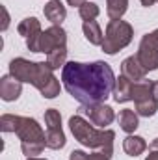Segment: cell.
I'll use <instances>...</instances> for the list:
<instances>
[{"label":"cell","mask_w":158,"mask_h":160,"mask_svg":"<svg viewBox=\"0 0 158 160\" xmlns=\"http://www.w3.org/2000/svg\"><path fill=\"white\" fill-rule=\"evenodd\" d=\"M62 82L67 93L82 104L104 102L116 86V75L106 62H67L62 69Z\"/></svg>","instance_id":"1"},{"label":"cell","mask_w":158,"mask_h":160,"mask_svg":"<svg viewBox=\"0 0 158 160\" xmlns=\"http://www.w3.org/2000/svg\"><path fill=\"white\" fill-rule=\"evenodd\" d=\"M9 75L37 88L45 99H54L60 95V80L54 77V69L47 62H30L26 58H15L9 62Z\"/></svg>","instance_id":"2"},{"label":"cell","mask_w":158,"mask_h":160,"mask_svg":"<svg viewBox=\"0 0 158 160\" xmlns=\"http://www.w3.org/2000/svg\"><path fill=\"white\" fill-rule=\"evenodd\" d=\"M69 128L73 132V136L78 140L84 147L89 149H102L108 153H114V140H116V132L102 128L97 130L95 127L89 125V121H86L80 114L73 116L69 119Z\"/></svg>","instance_id":"3"},{"label":"cell","mask_w":158,"mask_h":160,"mask_svg":"<svg viewBox=\"0 0 158 160\" xmlns=\"http://www.w3.org/2000/svg\"><path fill=\"white\" fill-rule=\"evenodd\" d=\"M134 38V30L128 22L116 19L110 21L104 32V41H102V50L106 54H117L119 50H123Z\"/></svg>","instance_id":"4"},{"label":"cell","mask_w":158,"mask_h":160,"mask_svg":"<svg viewBox=\"0 0 158 160\" xmlns=\"http://www.w3.org/2000/svg\"><path fill=\"white\" fill-rule=\"evenodd\" d=\"M78 114H84L89 123H93L99 128H106L108 125H112V121L116 119L114 108L104 104V102H95V104H82L78 108Z\"/></svg>","instance_id":"5"},{"label":"cell","mask_w":158,"mask_h":160,"mask_svg":"<svg viewBox=\"0 0 158 160\" xmlns=\"http://www.w3.org/2000/svg\"><path fill=\"white\" fill-rule=\"evenodd\" d=\"M136 56H138L140 63L147 69V73L158 69V43L153 34H145L141 38Z\"/></svg>","instance_id":"6"},{"label":"cell","mask_w":158,"mask_h":160,"mask_svg":"<svg viewBox=\"0 0 158 160\" xmlns=\"http://www.w3.org/2000/svg\"><path fill=\"white\" fill-rule=\"evenodd\" d=\"M17 32L24 38L28 50L39 52V38L43 34V30H41V22L36 17H26L24 21H21L19 26H17Z\"/></svg>","instance_id":"7"},{"label":"cell","mask_w":158,"mask_h":160,"mask_svg":"<svg viewBox=\"0 0 158 160\" xmlns=\"http://www.w3.org/2000/svg\"><path fill=\"white\" fill-rule=\"evenodd\" d=\"M58 47H67V32L62 26H50L47 28L39 38V52H52Z\"/></svg>","instance_id":"8"},{"label":"cell","mask_w":158,"mask_h":160,"mask_svg":"<svg viewBox=\"0 0 158 160\" xmlns=\"http://www.w3.org/2000/svg\"><path fill=\"white\" fill-rule=\"evenodd\" d=\"M15 134L19 136L21 143L22 142H45V130L41 128V125L32 118H19L17 123V130Z\"/></svg>","instance_id":"9"},{"label":"cell","mask_w":158,"mask_h":160,"mask_svg":"<svg viewBox=\"0 0 158 160\" xmlns=\"http://www.w3.org/2000/svg\"><path fill=\"white\" fill-rule=\"evenodd\" d=\"M22 93V82L15 78L13 75H6L0 78V97L7 102L17 101Z\"/></svg>","instance_id":"10"},{"label":"cell","mask_w":158,"mask_h":160,"mask_svg":"<svg viewBox=\"0 0 158 160\" xmlns=\"http://www.w3.org/2000/svg\"><path fill=\"white\" fill-rule=\"evenodd\" d=\"M121 75L126 77L128 80H132V82H140V80L145 78L147 69L140 63L138 56H128V58L123 60V63H121Z\"/></svg>","instance_id":"11"},{"label":"cell","mask_w":158,"mask_h":160,"mask_svg":"<svg viewBox=\"0 0 158 160\" xmlns=\"http://www.w3.org/2000/svg\"><path fill=\"white\" fill-rule=\"evenodd\" d=\"M43 13H45V17H47L54 26H62V22H63L65 17H67V9H65V6H63L60 0H50L48 4H45Z\"/></svg>","instance_id":"12"},{"label":"cell","mask_w":158,"mask_h":160,"mask_svg":"<svg viewBox=\"0 0 158 160\" xmlns=\"http://www.w3.org/2000/svg\"><path fill=\"white\" fill-rule=\"evenodd\" d=\"M132 88H134V82L128 80L126 77H119L116 78V86H114V99L116 102H128L132 101Z\"/></svg>","instance_id":"13"},{"label":"cell","mask_w":158,"mask_h":160,"mask_svg":"<svg viewBox=\"0 0 158 160\" xmlns=\"http://www.w3.org/2000/svg\"><path fill=\"white\" fill-rule=\"evenodd\" d=\"M123 149H125V153L128 155V157H140L145 149H147V143H145V140L141 138V136H126L125 140H123Z\"/></svg>","instance_id":"14"},{"label":"cell","mask_w":158,"mask_h":160,"mask_svg":"<svg viewBox=\"0 0 158 160\" xmlns=\"http://www.w3.org/2000/svg\"><path fill=\"white\" fill-rule=\"evenodd\" d=\"M82 30H84L86 39L89 41L91 45H102L104 36H102V30H101V26H99L97 21H84Z\"/></svg>","instance_id":"15"},{"label":"cell","mask_w":158,"mask_h":160,"mask_svg":"<svg viewBox=\"0 0 158 160\" xmlns=\"http://www.w3.org/2000/svg\"><path fill=\"white\" fill-rule=\"evenodd\" d=\"M117 121H119V127L121 130L132 134L138 127H140V121H138V114L132 112V110H121L117 116Z\"/></svg>","instance_id":"16"},{"label":"cell","mask_w":158,"mask_h":160,"mask_svg":"<svg viewBox=\"0 0 158 160\" xmlns=\"http://www.w3.org/2000/svg\"><path fill=\"white\" fill-rule=\"evenodd\" d=\"M134 104H136V114L138 116H143V118L155 116L156 110H158V101L155 97H145V99L134 101Z\"/></svg>","instance_id":"17"},{"label":"cell","mask_w":158,"mask_h":160,"mask_svg":"<svg viewBox=\"0 0 158 160\" xmlns=\"http://www.w3.org/2000/svg\"><path fill=\"white\" fill-rule=\"evenodd\" d=\"M45 143L48 149H62L65 145V134L62 128H47L45 132Z\"/></svg>","instance_id":"18"},{"label":"cell","mask_w":158,"mask_h":160,"mask_svg":"<svg viewBox=\"0 0 158 160\" xmlns=\"http://www.w3.org/2000/svg\"><path fill=\"white\" fill-rule=\"evenodd\" d=\"M65 60H67V47H58V48H54L52 52L47 54V63L52 69H60V67L63 69V65L67 63Z\"/></svg>","instance_id":"19"},{"label":"cell","mask_w":158,"mask_h":160,"mask_svg":"<svg viewBox=\"0 0 158 160\" xmlns=\"http://www.w3.org/2000/svg\"><path fill=\"white\" fill-rule=\"evenodd\" d=\"M128 8V0H106V13L112 21L121 19Z\"/></svg>","instance_id":"20"},{"label":"cell","mask_w":158,"mask_h":160,"mask_svg":"<svg viewBox=\"0 0 158 160\" xmlns=\"http://www.w3.org/2000/svg\"><path fill=\"white\" fill-rule=\"evenodd\" d=\"M78 13H80V17H82V21H95L99 17L101 9H99V6L95 2H84L78 8Z\"/></svg>","instance_id":"21"},{"label":"cell","mask_w":158,"mask_h":160,"mask_svg":"<svg viewBox=\"0 0 158 160\" xmlns=\"http://www.w3.org/2000/svg\"><path fill=\"white\" fill-rule=\"evenodd\" d=\"M47 147L45 142H22L21 143V151L26 155V157H37L43 153V149Z\"/></svg>","instance_id":"22"},{"label":"cell","mask_w":158,"mask_h":160,"mask_svg":"<svg viewBox=\"0 0 158 160\" xmlns=\"http://www.w3.org/2000/svg\"><path fill=\"white\" fill-rule=\"evenodd\" d=\"M21 116H13V114H4L0 118V130L2 132H15L17 130V123Z\"/></svg>","instance_id":"23"},{"label":"cell","mask_w":158,"mask_h":160,"mask_svg":"<svg viewBox=\"0 0 158 160\" xmlns=\"http://www.w3.org/2000/svg\"><path fill=\"white\" fill-rule=\"evenodd\" d=\"M45 125L47 128H62V116L56 108H48L45 112Z\"/></svg>","instance_id":"24"},{"label":"cell","mask_w":158,"mask_h":160,"mask_svg":"<svg viewBox=\"0 0 158 160\" xmlns=\"http://www.w3.org/2000/svg\"><path fill=\"white\" fill-rule=\"evenodd\" d=\"M112 155L114 153H108V151H95L91 155H87V160H112Z\"/></svg>","instance_id":"25"},{"label":"cell","mask_w":158,"mask_h":160,"mask_svg":"<svg viewBox=\"0 0 158 160\" xmlns=\"http://www.w3.org/2000/svg\"><path fill=\"white\" fill-rule=\"evenodd\" d=\"M69 160H87V155L84 151H73L69 155Z\"/></svg>","instance_id":"26"},{"label":"cell","mask_w":158,"mask_h":160,"mask_svg":"<svg viewBox=\"0 0 158 160\" xmlns=\"http://www.w3.org/2000/svg\"><path fill=\"white\" fill-rule=\"evenodd\" d=\"M2 13H4V22H2V30H7V26H9V13H7V9L2 6Z\"/></svg>","instance_id":"27"},{"label":"cell","mask_w":158,"mask_h":160,"mask_svg":"<svg viewBox=\"0 0 158 160\" xmlns=\"http://www.w3.org/2000/svg\"><path fill=\"white\" fill-rule=\"evenodd\" d=\"M84 2H87V0H67V4H69V6H73V8H75V6H77V8H80Z\"/></svg>","instance_id":"28"},{"label":"cell","mask_w":158,"mask_h":160,"mask_svg":"<svg viewBox=\"0 0 158 160\" xmlns=\"http://www.w3.org/2000/svg\"><path fill=\"white\" fill-rule=\"evenodd\" d=\"M153 95H155V99L158 101V80L153 82Z\"/></svg>","instance_id":"29"},{"label":"cell","mask_w":158,"mask_h":160,"mask_svg":"<svg viewBox=\"0 0 158 160\" xmlns=\"http://www.w3.org/2000/svg\"><path fill=\"white\" fill-rule=\"evenodd\" d=\"M145 160H158V151H151L149 155H147V158Z\"/></svg>","instance_id":"30"},{"label":"cell","mask_w":158,"mask_h":160,"mask_svg":"<svg viewBox=\"0 0 158 160\" xmlns=\"http://www.w3.org/2000/svg\"><path fill=\"white\" fill-rule=\"evenodd\" d=\"M140 2H141V6H145V8H151L156 0H140Z\"/></svg>","instance_id":"31"},{"label":"cell","mask_w":158,"mask_h":160,"mask_svg":"<svg viewBox=\"0 0 158 160\" xmlns=\"http://www.w3.org/2000/svg\"><path fill=\"white\" fill-rule=\"evenodd\" d=\"M151 151H158V138H155L151 142Z\"/></svg>","instance_id":"32"},{"label":"cell","mask_w":158,"mask_h":160,"mask_svg":"<svg viewBox=\"0 0 158 160\" xmlns=\"http://www.w3.org/2000/svg\"><path fill=\"white\" fill-rule=\"evenodd\" d=\"M26 160H47V158H39V157H28Z\"/></svg>","instance_id":"33"},{"label":"cell","mask_w":158,"mask_h":160,"mask_svg":"<svg viewBox=\"0 0 158 160\" xmlns=\"http://www.w3.org/2000/svg\"><path fill=\"white\" fill-rule=\"evenodd\" d=\"M151 34L155 36V39H156V43H158V28H156V30H155V32H151Z\"/></svg>","instance_id":"34"}]
</instances>
